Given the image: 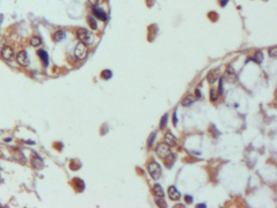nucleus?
<instances>
[{"instance_id":"f257e3e1","label":"nucleus","mask_w":277,"mask_h":208,"mask_svg":"<svg viewBox=\"0 0 277 208\" xmlns=\"http://www.w3.org/2000/svg\"><path fill=\"white\" fill-rule=\"evenodd\" d=\"M77 38L80 39L81 43H84L85 45H90L94 42V35L88 29L85 28H81L77 30Z\"/></svg>"},{"instance_id":"f03ea898","label":"nucleus","mask_w":277,"mask_h":208,"mask_svg":"<svg viewBox=\"0 0 277 208\" xmlns=\"http://www.w3.org/2000/svg\"><path fill=\"white\" fill-rule=\"evenodd\" d=\"M156 153L159 158L161 159H168L172 155V150L168 145L166 143H161L157 146Z\"/></svg>"},{"instance_id":"7ed1b4c3","label":"nucleus","mask_w":277,"mask_h":208,"mask_svg":"<svg viewBox=\"0 0 277 208\" xmlns=\"http://www.w3.org/2000/svg\"><path fill=\"white\" fill-rule=\"evenodd\" d=\"M148 170H149V173L152 176V178L154 180H158L161 176L162 168L158 163L153 162L150 163V165L148 167Z\"/></svg>"},{"instance_id":"20e7f679","label":"nucleus","mask_w":277,"mask_h":208,"mask_svg":"<svg viewBox=\"0 0 277 208\" xmlns=\"http://www.w3.org/2000/svg\"><path fill=\"white\" fill-rule=\"evenodd\" d=\"M88 53V48L86 45H85L84 43H79L76 46L75 50H74V55L77 59L78 60H84L86 57Z\"/></svg>"},{"instance_id":"39448f33","label":"nucleus","mask_w":277,"mask_h":208,"mask_svg":"<svg viewBox=\"0 0 277 208\" xmlns=\"http://www.w3.org/2000/svg\"><path fill=\"white\" fill-rule=\"evenodd\" d=\"M1 55L6 60H12L15 57L14 50L9 46H5L1 50Z\"/></svg>"},{"instance_id":"423d86ee","label":"nucleus","mask_w":277,"mask_h":208,"mask_svg":"<svg viewBox=\"0 0 277 208\" xmlns=\"http://www.w3.org/2000/svg\"><path fill=\"white\" fill-rule=\"evenodd\" d=\"M16 60H17L18 64H21L22 66H28L29 64H30V61H29V59H28V55L26 53V51L25 50H22V51H20L19 53H18L17 56H16Z\"/></svg>"},{"instance_id":"0eeeda50","label":"nucleus","mask_w":277,"mask_h":208,"mask_svg":"<svg viewBox=\"0 0 277 208\" xmlns=\"http://www.w3.org/2000/svg\"><path fill=\"white\" fill-rule=\"evenodd\" d=\"M93 13L94 15L96 17L98 18V20L102 21H106L107 20V16L105 11L102 10V8L98 7V6H94L93 7Z\"/></svg>"},{"instance_id":"6e6552de","label":"nucleus","mask_w":277,"mask_h":208,"mask_svg":"<svg viewBox=\"0 0 277 208\" xmlns=\"http://www.w3.org/2000/svg\"><path fill=\"white\" fill-rule=\"evenodd\" d=\"M168 196L170 199L173 201H179L180 199V194L175 189V186H171L168 189Z\"/></svg>"},{"instance_id":"1a4fd4ad","label":"nucleus","mask_w":277,"mask_h":208,"mask_svg":"<svg viewBox=\"0 0 277 208\" xmlns=\"http://www.w3.org/2000/svg\"><path fill=\"white\" fill-rule=\"evenodd\" d=\"M165 141H166V144L168 145L170 147H174V146H175L177 145V139L171 133H166V135H165Z\"/></svg>"},{"instance_id":"9d476101","label":"nucleus","mask_w":277,"mask_h":208,"mask_svg":"<svg viewBox=\"0 0 277 208\" xmlns=\"http://www.w3.org/2000/svg\"><path fill=\"white\" fill-rule=\"evenodd\" d=\"M38 56L40 57V59L42 60L43 65L45 67H47L48 64H49V57H48L47 52L46 50H38Z\"/></svg>"},{"instance_id":"9b49d317","label":"nucleus","mask_w":277,"mask_h":208,"mask_svg":"<svg viewBox=\"0 0 277 208\" xmlns=\"http://www.w3.org/2000/svg\"><path fill=\"white\" fill-rule=\"evenodd\" d=\"M219 77V69H214V70L210 71V72L207 75V81L210 83H214V81H217L218 78Z\"/></svg>"},{"instance_id":"f8f14e48","label":"nucleus","mask_w":277,"mask_h":208,"mask_svg":"<svg viewBox=\"0 0 277 208\" xmlns=\"http://www.w3.org/2000/svg\"><path fill=\"white\" fill-rule=\"evenodd\" d=\"M196 100H197V98L195 97V96L188 95L187 97H185V99H183L181 104H182V106H191V105H192V104H193V102H195Z\"/></svg>"},{"instance_id":"ddd939ff","label":"nucleus","mask_w":277,"mask_h":208,"mask_svg":"<svg viewBox=\"0 0 277 208\" xmlns=\"http://www.w3.org/2000/svg\"><path fill=\"white\" fill-rule=\"evenodd\" d=\"M65 38H66V33L63 30H58L54 33V36H53L54 41L57 42V43L63 41Z\"/></svg>"},{"instance_id":"4468645a","label":"nucleus","mask_w":277,"mask_h":208,"mask_svg":"<svg viewBox=\"0 0 277 208\" xmlns=\"http://www.w3.org/2000/svg\"><path fill=\"white\" fill-rule=\"evenodd\" d=\"M154 194L157 197H164V191L159 185H155L154 187Z\"/></svg>"},{"instance_id":"2eb2a0df","label":"nucleus","mask_w":277,"mask_h":208,"mask_svg":"<svg viewBox=\"0 0 277 208\" xmlns=\"http://www.w3.org/2000/svg\"><path fill=\"white\" fill-rule=\"evenodd\" d=\"M74 182V187H75V189H77L78 191H82L84 190L85 188V185L84 182L82 181L80 179H74L73 180Z\"/></svg>"},{"instance_id":"dca6fc26","label":"nucleus","mask_w":277,"mask_h":208,"mask_svg":"<svg viewBox=\"0 0 277 208\" xmlns=\"http://www.w3.org/2000/svg\"><path fill=\"white\" fill-rule=\"evenodd\" d=\"M87 22H88V25H89V27L92 28V29H97L98 28V25H97V22L94 20V18L90 16H89L87 17Z\"/></svg>"},{"instance_id":"f3484780","label":"nucleus","mask_w":277,"mask_h":208,"mask_svg":"<svg viewBox=\"0 0 277 208\" xmlns=\"http://www.w3.org/2000/svg\"><path fill=\"white\" fill-rule=\"evenodd\" d=\"M30 44L33 46H38L42 44V39L41 38H39L38 36H34L30 40Z\"/></svg>"},{"instance_id":"a211bd4d","label":"nucleus","mask_w":277,"mask_h":208,"mask_svg":"<svg viewBox=\"0 0 277 208\" xmlns=\"http://www.w3.org/2000/svg\"><path fill=\"white\" fill-rule=\"evenodd\" d=\"M32 162H33V165L34 166L35 168H42V167L43 166V163L41 159H39L38 157H34V158H33L32 159Z\"/></svg>"},{"instance_id":"6ab92c4d","label":"nucleus","mask_w":277,"mask_h":208,"mask_svg":"<svg viewBox=\"0 0 277 208\" xmlns=\"http://www.w3.org/2000/svg\"><path fill=\"white\" fill-rule=\"evenodd\" d=\"M263 55L261 51H257L256 54H255V55H254V58L252 59V60L255 61V62L258 63V64H261V63L263 62Z\"/></svg>"},{"instance_id":"aec40b11","label":"nucleus","mask_w":277,"mask_h":208,"mask_svg":"<svg viewBox=\"0 0 277 208\" xmlns=\"http://www.w3.org/2000/svg\"><path fill=\"white\" fill-rule=\"evenodd\" d=\"M101 77L105 80H109L111 79L112 77V72L111 70H104L102 71V73H101Z\"/></svg>"},{"instance_id":"412c9836","label":"nucleus","mask_w":277,"mask_h":208,"mask_svg":"<svg viewBox=\"0 0 277 208\" xmlns=\"http://www.w3.org/2000/svg\"><path fill=\"white\" fill-rule=\"evenodd\" d=\"M156 204L158 205V207L163 208L168 207V204L166 203V202H165L164 199L163 198V197H158V198H156Z\"/></svg>"},{"instance_id":"4be33fe9","label":"nucleus","mask_w":277,"mask_h":208,"mask_svg":"<svg viewBox=\"0 0 277 208\" xmlns=\"http://www.w3.org/2000/svg\"><path fill=\"white\" fill-rule=\"evenodd\" d=\"M219 93H218L214 89H212L211 90H210V99L212 100V101H216L219 98Z\"/></svg>"},{"instance_id":"5701e85b","label":"nucleus","mask_w":277,"mask_h":208,"mask_svg":"<svg viewBox=\"0 0 277 208\" xmlns=\"http://www.w3.org/2000/svg\"><path fill=\"white\" fill-rule=\"evenodd\" d=\"M168 114H165L162 117L161 120H160V124H159V127L161 128H163L164 126L167 124L168 122Z\"/></svg>"},{"instance_id":"b1692460","label":"nucleus","mask_w":277,"mask_h":208,"mask_svg":"<svg viewBox=\"0 0 277 208\" xmlns=\"http://www.w3.org/2000/svg\"><path fill=\"white\" fill-rule=\"evenodd\" d=\"M154 138H155V133H152L150 135L149 138H148V145H149V146H151L152 144L154 143Z\"/></svg>"},{"instance_id":"393cba45","label":"nucleus","mask_w":277,"mask_h":208,"mask_svg":"<svg viewBox=\"0 0 277 208\" xmlns=\"http://www.w3.org/2000/svg\"><path fill=\"white\" fill-rule=\"evenodd\" d=\"M276 54H277L276 46H274V47H272V48H271L270 50H269V55H270L271 57L276 58Z\"/></svg>"},{"instance_id":"a878e982","label":"nucleus","mask_w":277,"mask_h":208,"mask_svg":"<svg viewBox=\"0 0 277 208\" xmlns=\"http://www.w3.org/2000/svg\"><path fill=\"white\" fill-rule=\"evenodd\" d=\"M89 2L93 6H99V5L103 2V0H89Z\"/></svg>"},{"instance_id":"bb28decb","label":"nucleus","mask_w":277,"mask_h":208,"mask_svg":"<svg viewBox=\"0 0 277 208\" xmlns=\"http://www.w3.org/2000/svg\"><path fill=\"white\" fill-rule=\"evenodd\" d=\"M219 94H222L223 93V79L221 78L219 80Z\"/></svg>"},{"instance_id":"cd10ccee","label":"nucleus","mask_w":277,"mask_h":208,"mask_svg":"<svg viewBox=\"0 0 277 208\" xmlns=\"http://www.w3.org/2000/svg\"><path fill=\"white\" fill-rule=\"evenodd\" d=\"M172 121H173L174 125L176 126V124H177V122H178V118H177V116H176V111H175L174 114H173V116H172Z\"/></svg>"},{"instance_id":"c85d7f7f","label":"nucleus","mask_w":277,"mask_h":208,"mask_svg":"<svg viewBox=\"0 0 277 208\" xmlns=\"http://www.w3.org/2000/svg\"><path fill=\"white\" fill-rule=\"evenodd\" d=\"M185 200L188 203H191L192 202H193V197L192 196H190V195H186L185 197Z\"/></svg>"},{"instance_id":"c756f323","label":"nucleus","mask_w":277,"mask_h":208,"mask_svg":"<svg viewBox=\"0 0 277 208\" xmlns=\"http://www.w3.org/2000/svg\"><path fill=\"white\" fill-rule=\"evenodd\" d=\"M219 3H220L222 7H225V5L228 4V0H220Z\"/></svg>"},{"instance_id":"7c9ffc66","label":"nucleus","mask_w":277,"mask_h":208,"mask_svg":"<svg viewBox=\"0 0 277 208\" xmlns=\"http://www.w3.org/2000/svg\"><path fill=\"white\" fill-rule=\"evenodd\" d=\"M196 96H197V98H198V99L201 98L202 94H201V92L199 89H196Z\"/></svg>"},{"instance_id":"2f4dec72","label":"nucleus","mask_w":277,"mask_h":208,"mask_svg":"<svg viewBox=\"0 0 277 208\" xmlns=\"http://www.w3.org/2000/svg\"><path fill=\"white\" fill-rule=\"evenodd\" d=\"M197 207H207L206 204H198L197 206Z\"/></svg>"}]
</instances>
